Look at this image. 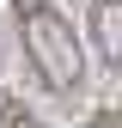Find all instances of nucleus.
<instances>
[{"label":"nucleus","instance_id":"obj_1","mask_svg":"<svg viewBox=\"0 0 122 128\" xmlns=\"http://www.w3.org/2000/svg\"><path fill=\"white\" fill-rule=\"evenodd\" d=\"M12 18H18V43H24V61L37 67V79L55 98H80L86 92V49L73 37V24L49 0H12Z\"/></svg>","mask_w":122,"mask_h":128},{"label":"nucleus","instance_id":"obj_2","mask_svg":"<svg viewBox=\"0 0 122 128\" xmlns=\"http://www.w3.org/2000/svg\"><path fill=\"white\" fill-rule=\"evenodd\" d=\"M92 43H98V61H104V73H116L122 67V0H92Z\"/></svg>","mask_w":122,"mask_h":128},{"label":"nucleus","instance_id":"obj_3","mask_svg":"<svg viewBox=\"0 0 122 128\" xmlns=\"http://www.w3.org/2000/svg\"><path fill=\"white\" fill-rule=\"evenodd\" d=\"M0 128H49V122H43L37 110H24L18 98H6V104H0Z\"/></svg>","mask_w":122,"mask_h":128},{"label":"nucleus","instance_id":"obj_4","mask_svg":"<svg viewBox=\"0 0 122 128\" xmlns=\"http://www.w3.org/2000/svg\"><path fill=\"white\" fill-rule=\"evenodd\" d=\"M86 128H122V116H116V110H92V122Z\"/></svg>","mask_w":122,"mask_h":128}]
</instances>
